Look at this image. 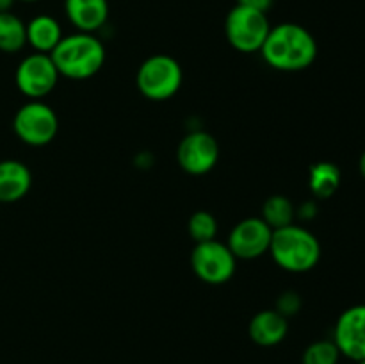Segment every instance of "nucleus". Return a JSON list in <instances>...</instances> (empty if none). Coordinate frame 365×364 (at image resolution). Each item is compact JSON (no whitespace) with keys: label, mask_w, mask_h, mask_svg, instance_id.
Returning <instances> with one entry per match:
<instances>
[{"label":"nucleus","mask_w":365,"mask_h":364,"mask_svg":"<svg viewBox=\"0 0 365 364\" xmlns=\"http://www.w3.org/2000/svg\"><path fill=\"white\" fill-rule=\"evenodd\" d=\"M220 159V145L216 138L205 131L189 132L177 148L178 166L191 175H205Z\"/></svg>","instance_id":"nucleus-9"},{"label":"nucleus","mask_w":365,"mask_h":364,"mask_svg":"<svg viewBox=\"0 0 365 364\" xmlns=\"http://www.w3.org/2000/svg\"><path fill=\"white\" fill-rule=\"evenodd\" d=\"M13 131L25 145L45 146L57 136L59 118L56 111L41 100H29L14 114Z\"/></svg>","instance_id":"nucleus-5"},{"label":"nucleus","mask_w":365,"mask_h":364,"mask_svg":"<svg viewBox=\"0 0 365 364\" xmlns=\"http://www.w3.org/2000/svg\"><path fill=\"white\" fill-rule=\"evenodd\" d=\"M25 27H27V43L36 52L50 54L63 39L59 21L50 14H38L29 24H25Z\"/></svg>","instance_id":"nucleus-15"},{"label":"nucleus","mask_w":365,"mask_h":364,"mask_svg":"<svg viewBox=\"0 0 365 364\" xmlns=\"http://www.w3.org/2000/svg\"><path fill=\"white\" fill-rule=\"evenodd\" d=\"M59 77L61 75L50 54L41 52L25 56L14 74V81L20 93L31 100H41L43 96L53 91Z\"/></svg>","instance_id":"nucleus-8"},{"label":"nucleus","mask_w":365,"mask_h":364,"mask_svg":"<svg viewBox=\"0 0 365 364\" xmlns=\"http://www.w3.org/2000/svg\"><path fill=\"white\" fill-rule=\"evenodd\" d=\"M237 6L250 7V9L260 11V13H267L273 6V0H237Z\"/></svg>","instance_id":"nucleus-22"},{"label":"nucleus","mask_w":365,"mask_h":364,"mask_svg":"<svg viewBox=\"0 0 365 364\" xmlns=\"http://www.w3.org/2000/svg\"><path fill=\"white\" fill-rule=\"evenodd\" d=\"M289 332L287 318L282 316L277 309L260 310L252 318L248 325V334L255 345L277 346L285 339Z\"/></svg>","instance_id":"nucleus-13"},{"label":"nucleus","mask_w":365,"mask_h":364,"mask_svg":"<svg viewBox=\"0 0 365 364\" xmlns=\"http://www.w3.org/2000/svg\"><path fill=\"white\" fill-rule=\"evenodd\" d=\"M356 364H365V359H364V360H360V363H356Z\"/></svg>","instance_id":"nucleus-27"},{"label":"nucleus","mask_w":365,"mask_h":364,"mask_svg":"<svg viewBox=\"0 0 365 364\" xmlns=\"http://www.w3.org/2000/svg\"><path fill=\"white\" fill-rule=\"evenodd\" d=\"M269 31L271 24L267 14L245 6H235L225 20V34L228 43L245 54L260 52Z\"/></svg>","instance_id":"nucleus-6"},{"label":"nucleus","mask_w":365,"mask_h":364,"mask_svg":"<svg viewBox=\"0 0 365 364\" xmlns=\"http://www.w3.org/2000/svg\"><path fill=\"white\" fill-rule=\"evenodd\" d=\"M262 218L273 231L294 223L296 209L291 200L284 195H273L264 202Z\"/></svg>","instance_id":"nucleus-18"},{"label":"nucleus","mask_w":365,"mask_h":364,"mask_svg":"<svg viewBox=\"0 0 365 364\" xmlns=\"http://www.w3.org/2000/svg\"><path fill=\"white\" fill-rule=\"evenodd\" d=\"M359 170H360V173H362V177L365 178V150L362 152V156H360V161H359Z\"/></svg>","instance_id":"nucleus-24"},{"label":"nucleus","mask_w":365,"mask_h":364,"mask_svg":"<svg viewBox=\"0 0 365 364\" xmlns=\"http://www.w3.org/2000/svg\"><path fill=\"white\" fill-rule=\"evenodd\" d=\"M189 236L195 243L210 241L216 239L217 234V221L214 214L207 213V211H196L191 218H189Z\"/></svg>","instance_id":"nucleus-20"},{"label":"nucleus","mask_w":365,"mask_h":364,"mask_svg":"<svg viewBox=\"0 0 365 364\" xmlns=\"http://www.w3.org/2000/svg\"><path fill=\"white\" fill-rule=\"evenodd\" d=\"M296 214H298L299 218H303V220H310V218H314L317 214L316 203H314V202L303 203V206L299 207V211Z\"/></svg>","instance_id":"nucleus-23"},{"label":"nucleus","mask_w":365,"mask_h":364,"mask_svg":"<svg viewBox=\"0 0 365 364\" xmlns=\"http://www.w3.org/2000/svg\"><path fill=\"white\" fill-rule=\"evenodd\" d=\"M32 186V173L16 159L0 161V203H13L24 198Z\"/></svg>","instance_id":"nucleus-14"},{"label":"nucleus","mask_w":365,"mask_h":364,"mask_svg":"<svg viewBox=\"0 0 365 364\" xmlns=\"http://www.w3.org/2000/svg\"><path fill=\"white\" fill-rule=\"evenodd\" d=\"M27 45V27L20 16L7 11H0V52H20Z\"/></svg>","instance_id":"nucleus-17"},{"label":"nucleus","mask_w":365,"mask_h":364,"mask_svg":"<svg viewBox=\"0 0 365 364\" xmlns=\"http://www.w3.org/2000/svg\"><path fill=\"white\" fill-rule=\"evenodd\" d=\"M13 4V0H0V11H7Z\"/></svg>","instance_id":"nucleus-25"},{"label":"nucleus","mask_w":365,"mask_h":364,"mask_svg":"<svg viewBox=\"0 0 365 364\" xmlns=\"http://www.w3.org/2000/svg\"><path fill=\"white\" fill-rule=\"evenodd\" d=\"M260 54L274 70L302 71L316 61L317 41L303 25L285 21L271 27Z\"/></svg>","instance_id":"nucleus-1"},{"label":"nucleus","mask_w":365,"mask_h":364,"mask_svg":"<svg viewBox=\"0 0 365 364\" xmlns=\"http://www.w3.org/2000/svg\"><path fill=\"white\" fill-rule=\"evenodd\" d=\"M334 343L341 355L355 363L365 359V303L342 310L334 328Z\"/></svg>","instance_id":"nucleus-11"},{"label":"nucleus","mask_w":365,"mask_h":364,"mask_svg":"<svg viewBox=\"0 0 365 364\" xmlns=\"http://www.w3.org/2000/svg\"><path fill=\"white\" fill-rule=\"evenodd\" d=\"M341 170L330 161H321L310 168L309 188L317 198H330L341 186Z\"/></svg>","instance_id":"nucleus-16"},{"label":"nucleus","mask_w":365,"mask_h":364,"mask_svg":"<svg viewBox=\"0 0 365 364\" xmlns=\"http://www.w3.org/2000/svg\"><path fill=\"white\" fill-rule=\"evenodd\" d=\"M184 81L182 66L168 54H155L143 61L135 75V84L143 96L153 102H164L178 93Z\"/></svg>","instance_id":"nucleus-4"},{"label":"nucleus","mask_w":365,"mask_h":364,"mask_svg":"<svg viewBox=\"0 0 365 364\" xmlns=\"http://www.w3.org/2000/svg\"><path fill=\"white\" fill-rule=\"evenodd\" d=\"M237 259L228 245L210 239L196 243L191 252V268L200 280L212 285H221L230 280L235 273Z\"/></svg>","instance_id":"nucleus-7"},{"label":"nucleus","mask_w":365,"mask_h":364,"mask_svg":"<svg viewBox=\"0 0 365 364\" xmlns=\"http://www.w3.org/2000/svg\"><path fill=\"white\" fill-rule=\"evenodd\" d=\"M341 352L334 339H321L305 348L302 357V364H339Z\"/></svg>","instance_id":"nucleus-19"},{"label":"nucleus","mask_w":365,"mask_h":364,"mask_svg":"<svg viewBox=\"0 0 365 364\" xmlns=\"http://www.w3.org/2000/svg\"><path fill=\"white\" fill-rule=\"evenodd\" d=\"M64 11L78 32H96L109 18L107 0H64Z\"/></svg>","instance_id":"nucleus-12"},{"label":"nucleus","mask_w":365,"mask_h":364,"mask_svg":"<svg viewBox=\"0 0 365 364\" xmlns=\"http://www.w3.org/2000/svg\"><path fill=\"white\" fill-rule=\"evenodd\" d=\"M14 2V0H13ZM18 2H39V0H18Z\"/></svg>","instance_id":"nucleus-26"},{"label":"nucleus","mask_w":365,"mask_h":364,"mask_svg":"<svg viewBox=\"0 0 365 364\" xmlns=\"http://www.w3.org/2000/svg\"><path fill=\"white\" fill-rule=\"evenodd\" d=\"M302 309V298L296 291H285L284 295H280L277 302V310L282 314V316L289 318L292 314H296Z\"/></svg>","instance_id":"nucleus-21"},{"label":"nucleus","mask_w":365,"mask_h":364,"mask_svg":"<svg viewBox=\"0 0 365 364\" xmlns=\"http://www.w3.org/2000/svg\"><path fill=\"white\" fill-rule=\"evenodd\" d=\"M269 252L282 270L307 273L319 263L321 243L309 228L291 223L273 231Z\"/></svg>","instance_id":"nucleus-3"},{"label":"nucleus","mask_w":365,"mask_h":364,"mask_svg":"<svg viewBox=\"0 0 365 364\" xmlns=\"http://www.w3.org/2000/svg\"><path fill=\"white\" fill-rule=\"evenodd\" d=\"M273 228L262 218H245L232 228L228 236V248L235 259H257L269 252Z\"/></svg>","instance_id":"nucleus-10"},{"label":"nucleus","mask_w":365,"mask_h":364,"mask_svg":"<svg viewBox=\"0 0 365 364\" xmlns=\"http://www.w3.org/2000/svg\"><path fill=\"white\" fill-rule=\"evenodd\" d=\"M59 75L73 81H84L102 70L106 63V46L89 32L63 36L59 45L50 52Z\"/></svg>","instance_id":"nucleus-2"}]
</instances>
